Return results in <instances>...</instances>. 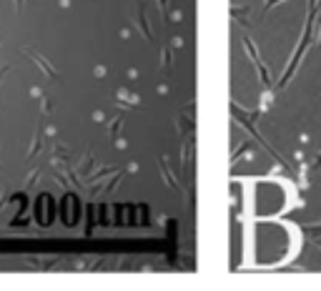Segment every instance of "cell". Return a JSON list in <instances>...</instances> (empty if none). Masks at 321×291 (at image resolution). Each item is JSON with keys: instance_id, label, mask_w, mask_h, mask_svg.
Returning a JSON list of instances; mask_svg holds the SVG:
<instances>
[{"instance_id": "1", "label": "cell", "mask_w": 321, "mask_h": 291, "mask_svg": "<svg viewBox=\"0 0 321 291\" xmlns=\"http://www.w3.org/2000/svg\"><path fill=\"white\" fill-rule=\"evenodd\" d=\"M244 46H246V51L251 53V58H254V63H256L259 73H261V80H264V86L268 88V86H271V80H268V70H266V68H264V63L259 60V56H256V48H254V43H251V38H246V40H244Z\"/></svg>"}, {"instance_id": "2", "label": "cell", "mask_w": 321, "mask_h": 291, "mask_svg": "<svg viewBox=\"0 0 321 291\" xmlns=\"http://www.w3.org/2000/svg\"><path fill=\"white\" fill-rule=\"evenodd\" d=\"M25 53H28V56H30V58H33V60H35L38 65H40V70H43L46 75H53V78H58L55 68H53V65H51V63H48V60L43 58V56H38V53H35V51H30V48H25Z\"/></svg>"}, {"instance_id": "3", "label": "cell", "mask_w": 321, "mask_h": 291, "mask_svg": "<svg viewBox=\"0 0 321 291\" xmlns=\"http://www.w3.org/2000/svg\"><path fill=\"white\" fill-rule=\"evenodd\" d=\"M138 23H141L143 35H146V38H151V28H148V23H146V10H143V5L138 8Z\"/></svg>"}, {"instance_id": "4", "label": "cell", "mask_w": 321, "mask_h": 291, "mask_svg": "<svg viewBox=\"0 0 321 291\" xmlns=\"http://www.w3.org/2000/svg\"><path fill=\"white\" fill-rule=\"evenodd\" d=\"M166 3H168V0H158V5H160V13H163V20H168V10H166Z\"/></svg>"}, {"instance_id": "5", "label": "cell", "mask_w": 321, "mask_h": 291, "mask_svg": "<svg viewBox=\"0 0 321 291\" xmlns=\"http://www.w3.org/2000/svg\"><path fill=\"white\" fill-rule=\"evenodd\" d=\"M15 8H18V10L23 8V0H15Z\"/></svg>"}, {"instance_id": "6", "label": "cell", "mask_w": 321, "mask_h": 291, "mask_svg": "<svg viewBox=\"0 0 321 291\" xmlns=\"http://www.w3.org/2000/svg\"><path fill=\"white\" fill-rule=\"evenodd\" d=\"M278 3V0H268V5H276Z\"/></svg>"}]
</instances>
